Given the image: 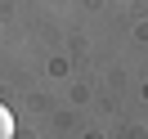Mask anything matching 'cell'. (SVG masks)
Segmentation results:
<instances>
[{"mask_svg":"<svg viewBox=\"0 0 148 139\" xmlns=\"http://www.w3.org/2000/svg\"><path fill=\"white\" fill-rule=\"evenodd\" d=\"M0 139H14V112L0 103Z\"/></svg>","mask_w":148,"mask_h":139,"instance_id":"6da1fadb","label":"cell"}]
</instances>
